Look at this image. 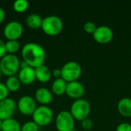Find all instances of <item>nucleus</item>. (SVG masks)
Instances as JSON below:
<instances>
[{
	"label": "nucleus",
	"mask_w": 131,
	"mask_h": 131,
	"mask_svg": "<svg viewBox=\"0 0 131 131\" xmlns=\"http://www.w3.org/2000/svg\"><path fill=\"white\" fill-rule=\"evenodd\" d=\"M41 28L48 35H58L63 28V21L57 15H49L43 18Z\"/></svg>",
	"instance_id": "nucleus-3"
},
{
	"label": "nucleus",
	"mask_w": 131,
	"mask_h": 131,
	"mask_svg": "<svg viewBox=\"0 0 131 131\" xmlns=\"http://www.w3.org/2000/svg\"><path fill=\"white\" fill-rule=\"evenodd\" d=\"M21 84L16 75L8 77L5 81V86L9 92H16L20 89Z\"/></svg>",
	"instance_id": "nucleus-20"
},
{
	"label": "nucleus",
	"mask_w": 131,
	"mask_h": 131,
	"mask_svg": "<svg viewBox=\"0 0 131 131\" xmlns=\"http://www.w3.org/2000/svg\"><path fill=\"white\" fill-rule=\"evenodd\" d=\"M5 12L4 9L0 7V24L3 22V21L5 20Z\"/></svg>",
	"instance_id": "nucleus-30"
},
{
	"label": "nucleus",
	"mask_w": 131,
	"mask_h": 131,
	"mask_svg": "<svg viewBox=\"0 0 131 131\" xmlns=\"http://www.w3.org/2000/svg\"><path fill=\"white\" fill-rule=\"evenodd\" d=\"M35 99L39 104L47 106V104H49L52 101V93L46 88H40L35 91Z\"/></svg>",
	"instance_id": "nucleus-14"
},
{
	"label": "nucleus",
	"mask_w": 131,
	"mask_h": 131,
	"mask_svg": "<svg viewBox=\"0 0 131 131\" xmlns=\"http://www.w3.org/2000/svg\"><path fill=\"white\" fill-rule=\"evenodd\" d=\"M68 83L61 78L55 79L51 84V92L55 95L60 96L66 92Z\"/></svg>",
	"instance_id": "nucleus-17"
},
{
	"label": "nucleus",
	"mask_w": 131,
	"mask_h": 131,
	"mask_svg": "<svg viewBox=\"0 0 131 131\" xmlns=\"http://www.w3.org/2000/svg\"><path fill=\"white\" fill-rule=\"evenodd\" d=\"M39 127L32 121L25 122L21 127V131H38Z\"/></svg>",
	"instance_id": "nucleus-23"
},
{
	"label": "nucleus",
	"mask_w": 131,
	"mask_h": 131,
	"mask_svg": "<svg viewBox=\"0 0 131 131\" xmlns=\"http://www.w3.org/2000/svg\"><path fill=\"white\" fill-rule=\"evenodd\" d=\"M28 8V2L27 0H16L13 3V9L18 12L21 13L25 12Z\"/></svg>",
	"instance_id": "nucleus-22"
},
{
	"label": "nucleus",
	"mask_w": 131,
	"mask_h": 131,
	"mask_svg": "<svg viewBox=\"0 0 131 131\" xmlns=\"http://www.w3.org/2000/svg\"><path fill=\"white\" fill-rule=\"evenodd\" d=\"M9 91L5 86V84L0 82V101L8 98Z\"/></svg>",
	"instance_id": "nucleus-24"
},
{
	"label": "nucleus",
	"mask_w": 131,
	"mask_h": 131,
	"mask_svg": "<svg viewBox=\"0 0 131 131\" xmlns=\"http://www.w3.org/2000/svg\"><path fill=\"white\" fill-rule=\"evenodd\" d=\"M55 126L58 131H72L74 129V118L70 111H61L56 117Z\"/></svg>",
	"instance_id": "nucleus-7"
},
{
	"label": "nucleus",
	"mask_w": 131,
	"mask_h": 131,
	"mask_svg": "<svg viewBox=\"0 0 131 131\" xmlns=\"http://www.w3.org/2000/svg\"><path fill=\"white\" fill-rule=\"evenodd\" d=\"M43 18L38 14H31L26 18L28 27L32 29H37L41 27Z\"/></svg>",
	"instance_id": "nucleus-19"
},
{
	"label": "nucleus",
	"mask_w": 131,
	"mask_h": 131,
	"mask_svg": "<svg viewBox=\"0 0 131 131\" xmlns=\"http://www.w3.org/2000/svg\"><path fill=\"white\" fill-rule=\"evenodd\" d=\"M2 71H1V68H0V78H1V76H2Z\"/></svg>",
	"instance_id": "nucleus-33"
},
{
	"label": "nucleus",
	"mask_w": 131,
	"mask_h": 131,
	"mask_svg": "<svg viewBox=\"0 0 131 131\" xmlns=\"http://www.w3.org/2000/svg\"><path fill=\"white\" fill-rule=\"evenodd\" d=\"M61 70V78H63L67 83L77 81L82 73V68L77 61H71L65 63Z\"/></svg>",
	"instance_id": "nucleus-5"
},
{
	"label": "nucleus",
	"mask_w": 131,
	"mask_h": 131,
	"mask_svg": "<svg viewBox=\"0 0 131 131\" xmlns=\"http://www.w3.org/2000/svg\"><path fill=\"white\" fill-rule=\"evenodd\" d=\"M21 54L22 59L34 68L44 64L46 58L44 48L35 42L26 43L21 48Z\"/></svg>",
	"instance_id": "nucleus-1"
},
{
	"label": "nucleus",
	"mask_w": 131,
	"mask_h": 131,
	"mask_svg": "<svg viewBox=\"0 0 131 131\" xmlns=\"http://www.w3.org/2000/svg\"><path fill=\"white\" fill-rule=\"evenodd\" d=\"M97 28V26L94 22L93 21H87L84 25V29L87 33L93 34Z\"/></svg>",
	"instance_id": "nucleus-25"
},
{
	"label": "nucleus",
	"mask_w": 131,
	"mask_h": 131,
	"mask_svg": "<svg viewBox=\"0 0 131 131\" xmlns=\"http://www.w3.org/2000/svg\"><path fill=\"white\" fill-rule=\"evenodd\" d=\"M116 131H131V124L129 123H121L117 125Z\"/></svg>",
	"instance_id": "nucleus-27"
},
{
	"label": "nucleus",
	"mask_w": 131,
	"mask_h": 131,
	"mask_svg": "<svg viewBox=\"0 0 131 131\" xmlns=\"http://www.w3.org/2000/svg\"><path fill=\"white\" fill-rule=\"evenodd\" d=\"M5 49L7 54H15L20 49V45L18 41L7 40V41L5 42Z\"/></svg>",
	"instance_id": "nucleus-21"
},
{
	"label": "nucleus",
	"mask_w": 131,
	"mask_h": 131,
	"mask_svg": "<svg viewBox=\"0 0 131 131\" xmlns=\"http://www.w3.org/2000/svg\"><path fill=\"white\" fill-rule=\"evenodd\" d=\"M23 34L22 25L16 21H12L7 23L3 30V35L7 40H15L18 38Z\"/></svg>",
	"instance_id": "nucleus-8"
},
{
	"label": "nucleus",
	"mask_w": 131,
	"mask_h": 131,
	"mask_svg": "<svg viewBox=\"0 0 131 131\" xmlns=\"http://www.w3.org/2000/svg\"><path fill=\"white\" fill-rule=\"evenodd\" d=\"M51 74H52L56 79H57V78H61V69H58V68H56V69H54V70L52 71Z\"/></svg>",
	"instance_id": "nucleus-29"
},
{
	"label": "nucleus",
	"mask_w": 131,
	"mask_h": 131,
	"mask_svg": "<svg viewBox=\"0 0 131 131\" xmlns=\"http://www.w3.org/2000/svg\"><path fill=\"white\" fill-rule=\"evenodd\" d=\"M81 127L85 130H90L93 127V121L89 117L81 121Z\"/></svg>",
	"instance_id": "nucleus-26"
},
{
	"label": "nucleus",
	"mask_w": 131,
	"mask_h": 131,
	"mask_svg": "<svg viewBox=\"0 0 131 131\" xmlns=\"http://www.w3.org/2000/svg\"><path fill=\"white\" fill-rule=\"evenodd\" d=\"M21 127L19 122L12 117L2 121V131H21Z\"/></svg>",
	"instance_id": "nucleus-18"
},
{
	"label": "nucleus",
	"mask_w": 131,
	"mask_h": 131,
	"mask_svg": "<svg viewBox=\"0 0 131 131\" xmlns=\"http://www.w3.org/2000/svg\"><path fill=\"white\" fill-rule=\"evenodd\" d=\"M28 66H29L28 64L26 61H25L24 60H22L21 61H20V69H21V68H26V67H28Z\"/></svg>",
	"instance_id": "nucleus-31"
},
{
	"label": "nucleus",
	"mask_w": 131,
	"mask_h": 131,
	"mask_svg": "<svg viewBox=\"0 0 131 131\" xmlns=\"http://www.w3.org/2000/svg\"><path fill=\"white\" fill-rule=\"evenodd\" d=\"M85 88L84 86L78 81L69 82L67 84L66 88V94L68 97L74 98L75 100L81 98L82 96L84 94Z\"/></svg>",
	"instance_id": "nucleus-12"
},
{
	"label": "nucleus",
	"mask_w": 131,
	"mask_h": 131,
	"mask_svg": "<svg viewBox=\"0 0 131 131\" xmlns=\"http://www.w3.org/2000/svg\"><path fill=\"white\" fill-rule=\"evenodd\" d=\"M18 78L21 84L29 85L32 84L36 80L35 68L30 66L21 68L18 73Z\"/></svg>",
	"instance_id": "nucleus-13"
},
{
	"label": "nucleus",
	"mask_w": 131,
	"mask_h": 131,
	"mask_svg": "<svg viewBox=\"0 0 131 131\" xmlns=\"http://www.w3.org/2000/svg\"><path fill=\"white\" fill-rule=\"evenodd\" d=\"M117 110L119 113L126 117H131V98L123 97L117 104Z\"/></svg>",
	"instance_id": "nucleus-16"
},
{
	"label": "nucleus",
	"mask_w": 131,
	"mask_h": 131,
	"mask_svg": "<svg viewBox=\"0 0 131 131\" xmlns=\"http://www.w3.org/2000/svg\"><path fill=\"white\" fill-rule=\"evenodd\" d=\"M113 30L107 25H101L97 27L93 33L94 39L100 44H107L113 39Z\"/></svg>",
	"instance_id": "nucleus-10"
},
{
	"label": "nucleus",
	"mask_w": 131,
	"mask_h": 131,
	"mask_svg": "<svg viewBox=\"0 0 131 131\" xmlns=\"http://www.w3.org/2000/svg\"><path fill=\"white\" fill-rule=\"evenodd\" d=\"M17 108V104L12 98H6L0 101V120L12 118Z\"/></svg>",
	"instance_id": "nucleus-11"
},
{
	"label": "nucleus",
	"mask_w": 131,
	"mask_h": 131,
	"mask_svg": "<svg viewBox=\"0 0 131 131\" xmlns=\"http://www.w3.org/2000/svg\"><path fill=\"white\" fill-rule=\"evenodd\" d=\"M2 74L7 77L15 76L20 70V61L15 54H5L0 60Z\"/></svg>",
	"instance_id": "nucleus-2"
},
{
	"label": "nucleus",
	"mask_w": 131,
	"mask_h": 131,
	"mask_svg": "<svg viewBox=\"0 0 131 131\" xmlns=\"http://www.w3.org/2000/svg\"><path fill=\"white\" fill-rule=\"evenodd\" d=\"M54 113L52 110L45 105L37 107L36 110L32 114L33 121L38 127H45L50 124L53 120Z\"/></svg>",
	"instance_id": "nucleus-6"
},
{
	"label": "nucleus",
	"mask_w": 131,
	"mask_h": 131,
	"mask_svg": "<svg viewBox=\"0 0 131 131\" xmlns=\"http://www.w3.org/2000/svg\"><path fill=\"white\" fill-rule=\"evenodd\" d=\"M5 54H7L6 49H5V42H4V41L0 38V60H1Z\"/></svg>",
	"instance_id": "nucleus-28"
},
{
	"label": "nucleus",
	"mask_w": 131,
	"mask_h": 131,
	"mask_svg": "<svg viewBox=\"0 0 131 131\" xmlns=\"http://www.w3.org/2000/svg\"><path fill=\"white\" fill-rule=\"evenodd\" d=\"M2 121L0 120V131H2Z\"/></svg>",
	"instance_id": "nucleus-32"
},
{
	"label": "nucleus",
	"mask_w": 131,
	"mask_h": 131,
	"mask_svg": "<svg viewBox=\"0 0 131 131\" xmlns=\"http://www.w3.org/2000/svg\"><path fill=\"white\" fill-rule=\"evenodd\" d=\"M17 107L18 111L23 115H32L37 108L36 101L31 96L25 95L19 98Z\"/></svg>",
	"instance_id": "nucleus-9"
},
{
	"label": "nucleus",
	"mask_w": 131,
	"mask_h": 131,
	"mask_svg": "<svg viewBox=\"0 0 131 131\" xmlns=\"http://www.w3.org/2000/svg\"><path fill=\"white\" fill-rule=\"evenodd\" d=\"M72 131H78V130H76V129H74Z\"/></svg>",
	"instance_id": "nucleus-34"
},
{
	"label": "nucleus",
	"mask_w": 131,
	"mask_h": 131,
	"mask_svg": "<svg viewBox=\"0 0 131 131\" xmlns=\"http://www.w3.org/2000/svg\"><path fill=\"white\" fill-rule=\"evenodd\" d=\"M36 80L41 83H47L51 78V72L50 69L45 64L40 65L35 68Z\"/></svg>",
	"instance_id": "nucleus-15"
},
{
	"label": "nucleus",
	"mask_w": 131,
	"mask_h": 131,
	"mask_svg": "<svg viewBox=\"0 0 131 131\" xmlns=\"http://www.w3.org/2000/svg\"><path fill=\"white\" fill-rule=\"evenodd\" d=\"M70 113L74 120L82 121L83 120L88 118L91 113L90 103L83 98L77 99L72 103Z\"/></svg>",
	"instance_id": "nucleus-4"
}]
</instances>
